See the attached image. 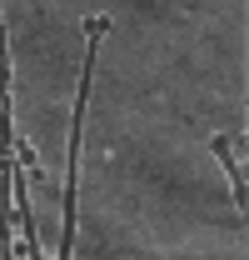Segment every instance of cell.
Instances as JSON below:
<instances>
[{
	"label": "cell",
	"mask_w": 249,
	"mask_h": 260,
	"mask_svg": "<svg viewBox=\"0 0 249 260\" xmlns=\"http://www.w3.org/2000/svg\"><path fill=\"white\" fill-rule=\"evenodd\" d=\"M75 165H80V110H75V150H70V185H65V240L75 230ZM60 260H70L65 245H60Z\"/></svg>",
	"instance_id": "6da1fadb"
}]
</instances>
